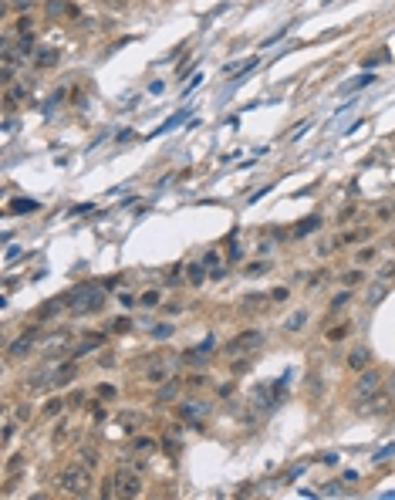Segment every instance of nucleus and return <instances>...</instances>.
<instances>
[{"label":"nucleus","mask_w":395,"mask_h":500,"mask_svg":"<svg viewBox=\"0 0 395 500\" xmlns=\"http://www.w3.org/2000/svg\"><path fill=\"white\" fill-rule=\"evenodd\" d=\"M64 301H68V308L78 311V314H95V311L105 308V291L88 281V284H78L71 294H64Z\"/></svg>","instance_id":"1"},{"label":"nucleus","mask_w":395,"mask_h":500,"mask_svg":"<svg viewBox=\"0 0 395 500\" xmlns=\"http://www.w3.org/2000/svg\"><path fill=\"white\" fill-rule=\"evenodd\" d=\"M88 470H92V466H85V463H81V466H78V463H75V466H68V470L61 473V480H57V483H61V490H64V494H75V497H85L88 487H92Z\"/></svg>","instance_id":"2"},{"label":"nucleus","mask_w":395,"mask_h":500,"mask_svg":"<svg viewBox=\"0 0 395 500\" xmlns=\"http://www.w3.org/2000/svg\"><path fill=\"white\" fill-rule=\"evenodd\" d=\"M385 385V379H382V372H375V368H365L361 375H358L355 382V399H361V402H368L372 396H375L378 389Z\"/></svg>","instance_id":"3"},{"label":"nucleus","mask_w":395,"mask_h":500,"mask_svg":"<svg viewBox=\"0 0 395 500\" xmlns=\"http://www.w3.org/2000/svg\"><path fill=\"white\" fill-rule=\"evenodd\" d=\"M115 494H118V497H139V494H142V480L132 473L125 463L115 470Z\"/></svg>","instance_id":"4"},{"label":"nucleus","mask_w":395,"mask_h":500,"mask_svg":"<svg viewBox=\"0 0 395 500\" xmlns=\"http://www.w3.org/2000/svg\"><path fill=\"white\" fill-rule=\"evenodd\" d=\"M260 345H263V331H244L226 345V355H240V351H250V348H260Z\"/></svg>","instance_id":"5"},{"label":"nucleus","mask_w":395,"mask_h":500,"mask_svg":"<svg viewBox=\"0 0 395 500\" xmlns=\"http://www.w3.org/2000/svg\"><path fill=\"white\" fill-rule=\"evenodd\" d=\"M216 345L213 338H206L199 348H189V351H183V365H193V368H203L209 362V348Z\"/></svg>","instance_id":"6"},{"label":"nucleus","mask_w":395,"mask_h":500,"mask_svg":"<svg viewBox=\"0 0 395 500\" xmlns=\"http://www.w3.org/2000/svg\"><path fill=\"white\" fill-rule=\"evenodd\" d=\"M209 405L203 402V399H183V405H179V416L183 419H196V416H203Z\"/></svg>","instance_id":"7"},{"label":"nucleus","mask_w":395,"mask_h":500,"mask_svg":"<svg viewBox=\"0 0 395 500\" xmlns=\"http://www.w3.org/2000/svg\"><path fill=\"white\" fill-rule=\"evenodd\" d=\"M368 362H372V351H368V348H355V351L348 355V368H355V372H365Z\"/></svg>","instance_id":"8"},{"label":"nucleus","mask_w":395,"mask_h":500,"mask_svg":"<svg viewBox=\"0 0 395 500\" xmlns=\"http://www.w3.org/2000/svg\"><path fill=\"white\" fill-rule=\"evenodd\" d=\"M372 81H378L375 75H358L351 85H341V95H355V92H361V88H368Z\"/></svg>","instance_id":"9"},{"label":"nucleus","mask_w":395,"mask_h":500,"mask_svg":"<svg viewBox=\"0 0 395 500\" xmlns=\"http://www.w3.org/2000/svg\"><path fill=\"white\" fill-rule=\"evenodd\" d=\"M189 112H193V108H183V112H176V115H172V118H166V122H162V125H159V129H155V132H152L149 139H155V135H166V132H169V129H176V125H179V122H183V118H186Z\"/></svg>","instance_id":"10"},{"label":"nucleus","mask_w":395,"mask_h":500,"mask_svg":"<svg viewBox=\"0 0 395 500\" xmlns=\"http://www.w3.org/2000/svg\"><path fill=\"white\" fill-rule=\"evenodd\" d=\"M34 338H38V331H31L27 338L14 342V345H10V358H20V355H27V351H31V345H34Z\"/></svg>","instance_id":"11"},{"label":"nucleus","mask_w":395,"mask_h":500,"mask_svg":"<svg viewBox=\"0 0 395 500\" xmlns=\"http://www.w3.org/2000/svg\"><path fill=\"white\" fill-rule=\"evenodd\" d=\"M304 321H307V311H294V314H291V318H287V321H284V328H287V331H301V328H304Z\"/></svg>","instance_id":"12"},{"label":"nucleus","mask_w":395,"mask_h":500,"mask_svg":"<svg viewBox=\"0 0 395 500\" xmlns=\"http://www.w3.org/2000/svg\"><path fill=\"white\" fill-rule=\"evenodd\" d=\"M64 304H68L64 298H61V301H51V304H41V308H38V318H48V314H57V311L64 308Z\"/></svg>","instance_id":"13"},{"label":"nucleus","mask_w":395,"mask_h":500,"mask_svg":"<svg viewBox=\"0 0 395 500\" xmlns=\"http://www.w3.org/2000/svg\"><path fill=\"white\" fill-rule=\"evenodd\" d=\"M351 335V325H338V328H328V342H341Z\"/></svg>","instance_id":"14"},{"label":"nucleus","mask_w":395,"mask_h":500,"mask_svg":"<svg viewBox=\"0 0 395 500\" xmlns=\"http://www.w3.org/2000/svg\"><path fill=\"white\" fill-rule=\"evenodd\" d=\"M10 210H14V213H34V210H38V203H34V200H14Z\"/></svg>","instance_id":"15"},{"label":"nucleus","mask_w":395,"mask_h":500,"mask_svg":"<svg viewBox=\"0 0 395 500\" xmlns=\"http://www.w3.org/2000/svg\"><path fill=\"white\" fill-rule=\"evenodd\" d=\"M382 298H385V281H378V284L368 288V304H378Z\"/></svg>","instance_id":"16"},{"label":"nucleus","mask_w":395,"mask_h":500,"mask_svg":"<svg viewBox=\"0 0 395 500\" xmlns=\"http://www.w3.org/2000/svg\"><path fill=\"white\" fill-rule=\"evenodd\" d=\"M321 494H324V497H348V490H345L341 483H324Z\"/></svg>","instance_id":"17"},{"label":"nucleus","mask_w":395,"mask_h":500,"mask_svg":"<svg viewBox=\"0 0 395 500\" xmlns=\"http://www.w3.org/2000/svg\"><path fill=\"white\" fill-rule=\"evenodd\" d=\"M146 379H149V382H166V379H169V368H166V365L149 368V372H146Z\"/></svg>","instance_id":"18"},{"label":"nucleus","mask_w":395,"mask_h":500,"mask_svg":"<svg viewBox=\"0 0 395 500\" xmlns=\"http://www.w3.org/2000/svg\"><path fill=\"white\" fill-rule=\"evenodd\" d=\"M172 396H176V379H166V385L159 389V402H169Z\"/></svg>","instance_id":"19"},{"label":"nucleus","mask_w":395,"mask_h":500,"mask_svg":"<svg viewBox=\"0 0 395 500\" xmlns=\"http://www.w3.org/2000/svg\"><path fill=\"white\" fill-rule=\"evenodd\" d=\"M348 301H351V291H338V294H335V298H331V311H338V308H345V304H348Z\"/></svg>","instance_id":"20"},{"label":"nucleus","mask_w":395,"mask_h":500,"mask_svg":"<svg viewBox=\"0 0 395 500\" xmlns=\"http://www.w3.org/2000/svg\"><path fill=\"white\" fill-rule=\"evenodd\" d=\"M203 270H206V264H193V267H189V281H193V284H203V277H206Z\"/></svg>","instance_id":"21"},{"label":"nucleus","mask_w":395,"mask_h":500,"mask_svg":"<svg viewBox=\"0 0 395 500\" xmlns=\"http://www.w3.org/2000/svg\"><path fill=\"white\" fill-rule=\"evenodd\" d=\"M51 64H57V51H41L38 68H51Z\"/></svg>","instance_id":"22"},{"label":"nucleus","mask_w":395,"mask_h":500,"mask_svg":"<svg viewBox=\"0 0 395 500\" xmlns=\"http://www.w3.org/2000/svg\"><path fill=\"white\" fill-rule=\"evenodd\" d=\"M389 456H395V443H389V446H382V450H378V453L372 456V460H375V463H385Z\"/></svg>","instance_id":"23"},{"label":"nucleus","mask_w":395,"mask_h":500,"mask_svg":"<svg viewBox=\"0 0 395 500\" xmlns=\"http://www.w3.org/2000/svg\"><path fill=\"white\" fill-rule=\"evenodd\" d=\"M378 281H395V260L382 264V270H378Z\"/></svg>","instance_id":"24"},{"label":"nucleus","mask_w":395,"mask_h":500,"mask_svg":"<svg viewBox=\"0 0 395 500\" xmlns=\"http://www.w3.org/2000/svg\"><path fill=\"white\" fill-rule=\"evenodd\" d=\"M314 227H321V216H311V220H304L301 227H297V237H304V233H311Z\"/></svg>","instance_id":"25"},{"label":"nucleus","mask_w":395,"mask_h":500,"mask_svg":"<svg viewBox=\"0 0 395 500\" xmlns=\"http://www.w3.org/2000/svg\"><path fill=\"white\" fill-rule=\"evenodd\" d=\"M159 301H162V294H159V291H146V294H142V304H146V308H155Z\"/></svg>","instance_id":"26"},{"label":"nucleus","mask_w":395,"mask_h":500,"mask_svg":"<svg viewBox=\"0 0 395 500\" xmlns=\"http://www.w3.org/2000/svg\"><path fill=\"white\" fill-rule=\"evenodd\" d=\"M287 298H291V291H287V288H274V291H270V301H274V304H284Z\"/></svg>","instance_id":"27"},{"label":"nucleus","mask_w":395,"mask_h":500,"mask_svg":"<svg viewBox=\"0 0 395 500\" xmlns=\"http://www.w3.org/2000/svg\"><path fill=\"white\" fill-rule=\"evenodd\" d=\"M263 270H270V267H267V264H260V260H253V264H250V267H247L244 274H247V277H260Z\"/></svg>","instance_id":"28"},{"label":"nucleus","mask_w":395,"mask_h":500,"mask_svg":"<svg viewBox=\"0 0 395 500\" xmlns=\"http://www.w3.org/2000/svg\"><path fill=\"white\" fill-rule=\"evenodd\" d=\"M61 409H64V402H61V399H48V405H44V412H48V416H57Z\"/></svg>","instance_id":"29"},{"label":"nucleus","mask_w":395,"mask_h":500,"mask_svg":"<svg viewBox=\"0 0 395 500\" xmlns=\"http://www.w3.org/2000/svg\"><path fill=\"white\" fill-rule=\"evenodd\" d=\"M284 34H287V27H277V31L270 34V38H263V48H270V44H277V41H281Z\"/></svg>","instance_id":"30"},{"label":"nucleus","mask_w":395,"mask_h":500,"mask_svg":"<svg viewBox=\"0 0 395 500\" xmlns=\"http://www.w3.org/2000/svg\"><path fill=\"white\" fill-rule=\"evenodd\" d=\"M152 335H155V338H169V335H172V325H155V328H152Z\"/></svg>","instance_id":"31"},{"label":"nucleus","mask_w":395,"mask_h":500,"mask_svg":"<svg viewBox=\"0 0 395 500\" xmlns=\"http://www.w3.org/2000/svg\"><path fill=\"white\" fill-rule=\"evenodd\" d=\"M199 85H203V75H193V81H189V85H186V92H183V98H186L189 92H196Z\"/></svg>","instance_id":"32"},{"label":"nucleus","mask_w":395,"mask_h":500,"mask_svg":"<svg viewBox=\"0 0 395 500\" xmlns=\"http://www.w3.org/2000/svg\"><path fill=\"white\" fill-rule=\"evenodd\" d=\"M118 301H122V308H135V301H139V298H132L129 291H125V294H118Z\"/></svg>","instance_id":"33"},{"label":"nucleus","mask_w":395,"mask_h":500,"mask_svg":"<svg viewBox=\"0 0 395 500\" xmlns=\"http://www.w3.org/2000/svg\"><path fill=\"white\" fill-rule=\"evenodd\" d=\"M378 220H392V206H389V203L378 206Z\"/></svg>","instance_id":"34"},{"label":"nucleus","mask_w":395,"mask_h":500,"mask_svg":"<svg viewBox=\"0 0 395 500\" xmlns=\"http://www.w3.org/2000/svg\"><path fill=\"white\" fill-rule=\"evenodd\" d=\"M216 260H220V257H216L213 250H206V253H203V264H206V267H216Z\"/></svg>","instance_id":"35"},{"label":"nucleus","mask_w":395,"mask_h":500,"mask_svg":"<svg viewBox=\"0 0 395 500\" xmlns=\"http://www.w3.org/2000/svg\"><path fill=\"white\" fill-rule=\"evenodd\" d=\"M358 281H361V270H351V274L345 277V284H348V288H351V284H358Z\"/></svg>","instance_id":"36"},{"label":"nucleus","mask_w":395,"mask_h":500,"mask_svg":"<svg viewBox=\"0 0 395 500\" xmlns=\"http://www.w3.org/2000/svg\"><path fill=\"white\" fill-rule=\"evenodd\" d=\"M98 396H101V399H112L115 389H112V385H101V389H98Z\"/></svg>","instance_id":"37"},{"label":"nucleus","mask_w":395,"mask_h":500,"mask_svg":"<svg viewBox=\"0 0 395 500\" xmlns=\"http://www.w3.org/2000/svg\"><path fill=\"white\" fill-rule=\"evenodd\" d=\"M92 210H95L92 203H81V206H75V210H71V216H78V213H92Z\"/></svg>","instance_id":"38"},{"label":"nucleus","mask_w":395,"mask_h":500,"mask_svg":"<svg viewBox=\"0 0 395 500\" xmlns=\"http://www.w3.org/2000/svg\"><path fill=\"white\" fill-rule=\"evenodd\" d=\"M372 257H375V247H365L361 253H358V260H372Z\"/></svg>","instance_id":"39"},{"label":"nucleus","mask_w":395,"mask_h":500,"mask_svg":"<svg viewBox=\"0 0 395 500\" xmlns=\"http://www.w3.org/2000/svg\"><path fill=\"white\" fill-rule=\"evenodd\" d=\"M321 463H324V466H335V463H338V456H335V453H324V456H321Z\"/></svg>","instance_id":"40"},{"label":"nucleus","mask_w":395,"mask_h":500,"mask_svg":"<svg viewBox=\"0 0 395 500\" xmlns=\"http://www.w3.org/2000/svg\"><path fill=\"white\" fill-rule=\"evenodd\" d=\"M392 392H395V375H392Z\"/></svg>","instance_id":"41"}]
</instances>
